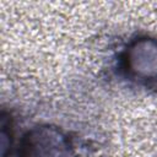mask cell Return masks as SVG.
I'll list each match as a JSON object with an SVG mask.
<instances>
[{
  "mask_svg": "<svg viewBox=\"0 0 157 157\" xmlns=\"http://www.w3.org/2000/svg\"><path fill=\"white\" fill-rule=\"evenodd\" d=\"M67 140L55 128L39 126L31 130L23 139L21 157H64Z\"/></svg>",
  "mask_w": 157,
  "mask_h": 157,
  "instance_id": "6da1fadb",
  "label": "cell"
}]
</instances>
